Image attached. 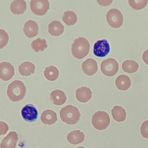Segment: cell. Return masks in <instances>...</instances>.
I'll return each mask as SVG.
<instances>
[{"label":"cell","instance_id":"cell-1","mask_svg":"<svg viewBox=\"0 0 148 148\" xmlns=\"http://www.w3.org/2000/svg\"><path fill=\"white\" fill-rule=\"evenodd\" d=\"M27 88L24 83L19 80H15L8 86L6 94L8 98L12 102L21 101L25 96Z\"/></svg>","mask_w":148,"mask_h":148},{"label":"cell","instance_id":"cell-19","mask_svg":"<svg viewBox=\"0 0 148 148\" xmlns=\"http://www.w3.org/2000/svg\"><path fill=\"white\" fill-rule=\"evenodd\" d=\"M27 9V3L24 0H14L10 5V10L14 14H22Z\"/></svg>","mask_w":148,"mask_h":148},{"label":"cell","instance_id":"cell-23","mask_svg":"<svg viewBox=\"0 0 148 148\" xmlns=\"http://www.w3.org/2000/svg\"><path fill=\"white\" fill-rule=\"evenodd\" d=\"M45 78L51 82L56 80L59 76V71L58 68L53 65L46 66L43 71Z\"/></svg>","mask_w":148,"mask_h":148},{"label":"cell","instance_id":"cell-22","mask_svg":"<svg viewBox=\"0 0 148 148\" xmlns=\"http://www.w3.org/2000/svg\"><path fill=\"white\" fill-rule=\"evenodd\" d=\"M111 113L113 119L117 122H123L125 121L127 117L125 110L121 106L116 105L113 107Z\"/></svg>","mask_w":148,"mask_h":148},{"label":"cell","instance_id":"cell-7","mask_svg":"<svg viewBox=\"0 0 148 148\" xmlns=\"http://www.w3.org/2000/svg\"><path fill=\"white\" fill-rule=\"evenodd\" d=\"M29 6L31 12L39 16H44L50 9V3L47 0H31Z\"/></svg>","mask_w":148,"mask_h":148},{"label":"cell","instance_id":"cell-18","mask_svg":"<svg viewBox=\"0 0 148 148\" xmlns=\"http://www.w3.org/2000/svg\"><path fill=\"white\" fill-rule=\"evenodd\" d=\"M115 85L120 90H128L131 85V79L127 75H120L116 77L115 80Z\"/></svg>","mask_w":148,"mask_h":148},{"label":"cell","instance_id":"cell-27","mask_svg":"<svg viewBox=\"0 0 148 148\" xmlns=\"http://www.w3.org/2000/svg\"><path fill=\"white\" fill-rule=\"evenodd\" d=\"M129 5L135 10H140L145 8L148 3L147 0H128Z\"/></svg>","mask_w":148,"mask_h":148},{"label":"cell","instance_id":"cell-12","mask_svg":"<svg viewBox=\"0 0 148 148\" xmlns=\"http://www.w3.org/2000/svg\"><path fill=\"white\" fill-rule=\"evenodd\" d=\"M82 69L84 74L87 76H92L98 71L97 61L92 58H88L84 61L82 64Z\"/></svg>","mask_w":148,"mask_h":148},{"label":"cell","instance_id":"cell-31","mask_svg":"<svg viewBox=\"0 0 148 148\" xmlns=\"http://www.w3.org/2000/svg\"><path fill=\"white\" fill-rule=\"evenodd\" d=\"M97 2L101 6H109L110 3H112V2H113L112 0H109V1H106V0H104V1H97Z\"/></svg>","mask_w":148,"mask_h":148},{"label":"cell","instance_id":"cell-3","mask_svg":"<svg viewBox=\"0 0 148 148\" xmlns=\"http://www.w3.org/2000/svg\"><path fill=\"white\" fill-rule=\"evenodd\" d=\"M90 49L88 40L84 37L76 38L71 45L72 56L79 60L83 59L87 56Z\"/></svg>","mask_w":148,"mask_h":148},{"label":"cell","instance_id":"cell-26","mask_svg":"<svg viewBox=\"0 0 148 148\" xmlns=\"http://www.w3.org/2000/svg\"><path fill=\"white\" fill-rule=\"evenodd\" d=\"M62 19L66 25L72 26L76 23L77 17L74 12L72 10H66L64 13Z\"/></svg>","mask_w":148,"mask_h":148},{"label":"cell","instance_id":"cell-25","mask_svg":"<svg viewBox=\"0 0 148 148\" xmlns=\"http://www.w3.org/2000/svg\"><path fill=\"white\" fill-rule=\"evenodd\" d=\"M31 46L33 51L38 53L44 51L47 47L48 45L46 39L38 38L31 42Z\"/></svg>","mask_w":148,"mask_h":148},{"label":"cell","instance_id":"cell-30","mask_svg":"<svg viewBox=\"0 0 148 148\" xmlns=\"http://www.w3.org/2000/svg\"><path fill=\"white\" fill-rule=\"evenodd\" d=\"M8 130L9 126L7 123L0 120V136L6 134Z\"/></svg>","mask_w":148,"mask_h":148},{"label":"cell","instance_id":"cell-10","mask_svg":"<svg viewBox=\"0 0 148 148\" xmlns=\"http://www.w3.org/2000/svg\"><path fill=\"white\" fill-rule=\"evenodd\" d=\"M14 75V68L13 65L6 61L0 63V79L8 81Z\"/></svg>","mask_w":148,"mask_h":148},{"label":"cell","instance_id":"cell-13","mask_svg":"<svg viewBox=\"0 0 148 148\" xmlns=\"http://www.w3.org/2000/svg\"><path fill=\"white\" fill-rule=\"evenodd\" d=\"M18 139V134L15 131H10L0 143V148H16Z\"/></svg>","mask_w":148,"mask_h":148},{"label":"cell","instance_id":"cell-4","mask_svg":"<svg viewBox=\"0 0 148 148\" xmlns=\"http://www.w3.org/2000/svg\"><path fill=\"white\" fill-rule=\"evenodd\" d=\"M110 123L108 113L105 111L99 110L95 112L91 117V124L96 130L101 131L106 130Z\"/></svg>","mask_w":148,"mask_h":148},{"label":"cell","instance_id":"cell-8","mask_svg":"<svg viewBox=\"0 0 148 148\" xmlns=\"http://www.w3.org/2000/svg\"><path fill=\"white\" fill-rule=\"evenodd\" d=\"M110 51V45L108 40L104 39L97 40L93 46V53L98 57H104Z\"/></svg>","mask_w":148,"mask_h":148},{"label":"cell","instance_id":"cell-28","mask_svg":"<svg viewBox=\"0 0 148 148\" xmlns=\"http://www.w3.org/2000/svg\"><path fill=\"white\" fill-rule=\"evenodd\" d=\"M9 35L3 29H0V49L6 46L9 42Z\"/></svg>","mask_w":148,"mask_h":148},{"label":"cell","instance_id":"cell-29","mask_svg":"<svg viewBox=\"0 0 148 148\" xmlns=\"http://www.w3.org/2000/svg\"><path fill=\"white\" fill-rule=\"evenodd\" d=\"M140 132L141 135L146 139H148V120L143 121L140 128Z\"/></svg>","mask_w":148,"mask_h":148},{"label":"cell","instance_id":"cell-9","mask_svg":"<svg viewBox=\"0 0 148 148\" xmlns=\"http://www.w3.org/2000/svg\"><path fill=\"white\" fill-rule=\"evenodd\" d=\"M23 119L27 122H34L38 118V110L31 103H28L23 106L21 110Z\"/></svg>","mask_w":148,"mask_h":148},{"label":"cell","instance_id":"cell-5","mask_svg":"<svg viewBox=\"0 0 148 148\" xmlns=\"http://www.w3.org/2000/svg\"><path fill=\"white\" fill-rule=\"evenodd\" d=\"M106 18L108 24L112 28H120L123 24V15L117 9L112 8L109 9L106 13Z\"/></svg>","mask_w":148,"mask_h":148},{"label":"cell","instance_id":"cell-6","mask_svg":"<svg viewBox=\"0 0 148 148\" xmlns=\"http://www.w3.org/2000/svg\"><path fill=\"white\" fill-rule=\"evenodd\" d=\"M100 67L101 71L104 75L112 77L117 73L119 71V63L114 58H108L102 61Z\"/></svg>","mask_w":148,"mask_h":148},{"label":"cell","instance_id":"cell-11","mask_svg":"<svg viewBox=\"0 0 148 148\" xmlns=\"http://www.w3.org/2000/svg\"><path fill=\"white\" fill-rule=\"evenodd\" d=\"M23 30L24 34L27 38H32L38 34L39 26L36 21L29 20L24 23Z\"/></svg>","mask_w":148,"mask_h":148},{"label":"cell","instance_id":"cell-2","mask_svg":"<svg viewBox=\"0 0 148 148\" xmlns=\"http://www.w3.org/2000/svg\"><path fill=\"white\" fill-rule=\"evenodd\" d=\"M81 114L79 109L73 105H68L61 109L60 117L61 120L69 125L76 124L80 119Z\"/></svg>","mask_w":148,"mask_h":148},{"label":"cell","instance_id":"cell-32","mask_svg":"<svg viewBox=\"0 0 148 148\" xmlns=\"http://www.w3.org/2000/svg\"><path fill=\"white\" fill-rule=\"evenodd\" d=\"M142 60L146 64L148 65V49L143 52L142 54Z\"/></svg>","mask_w":148,"mask_h":148},{"label":"cell","instance_id":"cell-16","mask_svg":"<svg viewBox=\"0 0 148 148\" xmlns=\"http://www.w3.org/2000/svg\"><path fill=\"white\" fill-rule=\"evenodd\" d=\"M67 140L72 145H77L82 143L85 139L83 132L80 130H74L69 132L66 136Z\"/></svg>","mask_w":148,"mask_h":148},{"label":"cell","instance_id":"cell-15","mask_svg":"<svg viewBox=\"0 0 148 148\" xmlns=\"http://www.w3.org/2000/svg\"><path fill=\"white\" fill-rule=\"evenodd\" d=\"M67 99L65 93L58 89L54 90L50 92V100L55 105L60 106L64 104Z\"/></svg>","mask_w":148,"mask_h":148},{"label":"cell","instance_id":"cell-20","mask_svg":"<svg viewBox=\"0 0 148 148\" xmlns=\"http://www.w3.org/2000/svg\"><path fill=\"white\" fill-rule=\"evenodd\" d=\"M64 31V26L58 20H53L48 25L49 33L54 36H58L63 34Z\"/></svg>","mask_w":148,"mask_h":148},{"label":"cell","instance_id":"cell-33","mask_svg":"<svg viewBox=\"0 0 148 148\" xmlns=\"http://www.w3.org/2000/svg\"><path fill=\"white\" fill-rule=\"evenodd\" d=\"M76 148H86V147H83V146H79V147H76Z\"/></svg>","mask_w":148,"mask_h":148},{"label":"cell","instance_id":"cell-17","mask_svg":"<svg viewBox=\"0 0 148 148\" xmlns=\"http://www.w3.org/2000/svg\"><path fill=\"white\" fill-rule=\"evenodd\" d=\"M40 120L44 124H54L57 120V113L51 109L45 110L40 115Z\"/></svg>","mask_w":148,"mask_h":148},{"label":"cell","instance_id":"cell-21","mask_svg":"<svg viewBox=\"0 0 148 148\" xmlns=\"http://www.w3.org/2000/svg\"><path fill=\"white\" fill-rule=\"evenodd\" d=\"M35 66L29 61H25L18 66V72L21 76H28L35 73Z\"/></svg>","mask_w":148,"mask_h":148},{"label":"cell","instance_id":"cell-14","mask_svg":"<svg viewBox=\"0 0 148 148\" xmlns=\"http://www.w3.org/2000/svg\"><path fill=\"white\" fill-rule=\"evenodd\" d=\"M75 97L79 102L86 103L91 99L92 91L91 89L87 87H81L76 89Z\"/></svg>","mask_w":148,"mask_h":148},{"label":"cell","instance_id":"cell-24","mask_svg":"<svg viewBox=\"0 0 148 148\" xmlns=\"http://www.w3.org/2000/svg\"><path fill=\"white\" fill-rule=\"evenodd\" d=\"M123 71L128 73L136 72L139 69V64L134 60H127L123 61L121 65Z\"/></svg>","mask_w":148,"mask_h":148}]
</instances>
